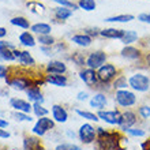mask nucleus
<instances>
[{
  "label": "nucleus",
  "instance_id": "f257e3e1",
  "mask_svg": "<svg viewBox=\"0 0 150 150\" xmlns=\"http://www.w3.org/2000/svg\"><path fill=\"white\" fill-rule=\"evenodd\" d=\"M128 86L135 91H141V93H145V91L150 90V78L147 75L142 74V72H137V74L131 75L128 78Z\"/></svg>",
  "mask_w": 150,
  "mask_h": 150
},
{
  "label": "nucleus",
  "instance_id": "f03ea898",
  "mask_svg": "<svg viewBox=\"0 0 150 150\" xmlns=\"http://www.w3.org/2000/svg\"><path fill=\"white\" fill-rule=\"evenodd\" d=\"M115 101L123 108H130L137 104V96L127 89H122V90H116Z\"/></svg>",
  "mask_w": 150,
  "mask_h": 150
},
{
  "label": "nucleus",
  "instance_id": "7ed1b4c3",
  "mask_svg": "<svg viewBox=\"0 0 150 150\" xmlns=\"http://www.w3.org/2000/svg\"><path fill=\"white\" fill-rule=\"evenodd\" d=\"M117 68H116V66L115 64H111V63H105L103 66V67H100L98 70H97V75H98V79L100 82L103 83H109L112 82V81H115L116 79V76H117Z\"/></svg>",
  "mask_w": 150,
  "mask_h": 150
},
{
  "label": "nucleus",
  "instance_id": "20e7f679",
  "mask_svg": "<svg viewBox=\"0 0 150 150\" xmlns=\"http://www.w3.org/2000/svg\"><path fill=\"white\" fill-rule=\"evenodd\" d=\"M78 137L81 139V142L85 143V145H90L97 139V130L94 127L89 124V123H85L79 127L78 131Z\"/></svg>",
  "mask_w": 150,
  "mask_h": 150
},
{
  "label": "nucleus",
  "instance_id": "39448f33",
  "mask_svg": "<svg viewBox=\"0 0 150 150\" xmlns=\"http://www.w3.org/2000/svg\"><path fill=\"white\" fill-rule=\"evenodd\" d=\"M107 53L104 51H94L86 57V66L93 70H98L107 63Z\"/></svg>",
  "mask_w": 150,
  "mask_h": 150
},
{
  "label": "nucleus",
  "instance_id": "423d86ee",
  "mask_svg": "<svg viewBox=\"0 0 150 150\" xmlns=\"http://www.w3.org/2000/svg\"><path fill=\"white\" fill-rule=\"evenodd\" d=\"M79 78L82 79L89 87H91V89H97L101 85L98 75H97V70H93V68L87 67L86 70H82L79 72Z\"/></svg>",
  "mask_w": 150,
  "mask_h": 150
},
{
  "label": "nucleus",
  "instance_id": "0eeeda50",
  "mask_svg": "<svg viewBox=\"0 0 150 150\" xmlns=\"http://www.w3.org/2000/svg\"><path fill=\"white\" fill-rule=\"evenodd\" d=\"M55 128V122L52 120V119L47 117V116H44V117H40L37 120V123L34 124L33 127V132L38 137H42L48 132V131H51Z\"/></svg>",
  "mask_w": 150,
  "mask_h": 150
},
{
  "label": "nucleus",
  "instance_id": "6e6552de",
  "mask_svg": "<svg viewBox=\"0 0 150 150\" xmlns=\"http://www.w3.org/2000/svg\"><path fill=\"white\" fill-rule=\"evenodd\" d=\"M98 117L104 120L105 123L111 124V126H119L122 122V112L119 109H113V111H100Z\"/></svg>",
  "mask_w": 150,
  "mask_h": 150
},
{
  "label": "nucleus",
  "instance_id": "1a4fd4ad",
  "mask_svg": "<svg viewBox=\"0 0 150 150\" xmlns=\"http://www.w3.org/2000/svg\"><path fill=\"white\" fill-rule=\"evenodd\" d=\"M14 45L12 44H8L7 41H0V59L4 60V62H12L15 59V55H14Z\"/></svg>",
  "mask_w": 150,
  "mask_h": 150
},
{
  "label": "nucleus",
  "instance_id": "9d476101",
  "mask_svg": "<svg viewBox=\"0 0 150 150\" xmlns=\"http://www.w3.org/2000/svg\"><path fill=\"white\" fill-rule=\"evenodd\" d=\"M138 117H137V113L132 111H126L122 113V122L119 124L120 127V130L122 131H126L127 128H131V127L134 126L135 123H137Z\"/></svg>",
  "mask_w": 150,
  "mask_h": 150
},
{
  "label": "nucleus",
  "instance_id": "9b49d317",
  "mask_svg": "<svg viewBox=\"0 0 150 150\" xmlns=\"http://www.w3.org/2000/svg\"><path fill=\"white\" fill-rule=\"evenodd\" d=\"M10 105L14 108L16 112H23V113H29L33 109L32 104L29 101H25L22 98H11L10 100Z\"/></svg>",
  "mask_w": 150,
  "mask_h": 150
},
{
  "label": "nucleus",
  "instance_id": "f8f14e48",
  "mask_svg": "<svg viewBox=\"0 0 150 150\" xmlns=\"http://www.w3.org/2000/svg\"><path fill=\"white\" fill-rule=\"evenodd\" d=\"M45 82L51 83L53 86L64 87L68 85V79H67V76L63 74H48L47 76H45Z\"/></svg>",
  "mask_w": 150,
  "mask_h": 150
},
{
  "label": "nucleus",
  "instance_id": "ddd939ff",
  "mask_svg": "<svg viewBox=\"0 0 150 150\" xmlns=\"http://www.w3.org/2000/svg\"><path fill=\"white\" fill-rule=\"evenodd\" d=\"M14 55H15V59L22 66H34L36 64V60L33 59V56L28 51H16V49H14Z\"/></svg>",
  "mask_w": 150,
  "mask_h": 150
},
{
  "label": "nucleus",
  "instance_id": "4468645a",
  "mask_svg": "<svg viewBox=\"0 0 150 150\" xmlns=\"http://www.w3.org/2000/svg\"><path fill=\"white\" fill-rule=\"evenodd\" d=\"M122 56L124 59H128V60H138L142 57V52L141 49L135 47H131V45H126V47L122 49Z\"/></svg>",
  "mask_w": 150,
  "mask_h": 150
},
{
  "label": "nucleus",
  "instance_id": "2eb2a0df",
  "mask_svg": "<svg viewBox=\"0 0 150 150\" xmlns=\"http://www.w3.org/2000/svg\"><path fill=\"white\" fill-rule=\"evenodd\" d=\"M66 71H67V66L60 60H52L47 66L48 74H64Z\"/></svg>",
  "mask_w": 150,
  "mask_h": 150
},
{
  "label": "nucleus",
  "instance_id": "dca6fc26",
  "mask_svg": "<svg viewBox=\"0 0 150 150\" xmlns=\"http://www.w3.org/2000/svg\"><path fill=\"white\" fill-rule=\"evenodd\" d=\"M52 116H53V120L57 123H66L68 119L67 111L62 105H57V104L52 107Z\"/></svg>",
  "mask_w": 150,
  "mask_h": 150
},
{
  "label": "nucleus",
  "instance_id": "f3484780",
  "mask_svg": "<svg viewBox=\"0 0 150 150\" xmlns=\"http://www.w3.org/2000/svg\"><path fill=\"white\" fill-rule=\"evenodd\" d=\"M8 86H11L12 89L15 90H28L29 89V81L26 78H22V76H15V78L7 81Z\"/></svg>",
  "mask_w": 150,
  "mask_h": 150
},
{
  "label": "nucleus",
  "instance_id": "a211bd4d",
  "mask_svg": "<svg viewBox=\"0 0 150 150\" xmlns=\"http://www.w3.org/2000/svg\"><path fill=\"white\" fill-rule=\"evenodd\" d=\"M100 36L105 37V38H112V40H122L124 36V30L122 29H115V28H108V29H103L100 32Z\"/></svg>",
  "mask_w": 150,
  "mask_h": 150
},
{
  "label": "nucleus",
  "instance_id": "6ab92c4d",
  "mask_svg": "<svg viewBox=\"0 0 150 150\" xmlns=\"http://www.w3.org/2000/svg\"><path fill=\"white\" fill-rule=\"evenodd\" d=\"M107 103H108L107 96L104 94V93H97L90 100L91 108H96V109H100V111H103V108L107 105Z\"/></svg>",
  "mask_w": 150,
  "mask_h": 150
},
{
  "label": "nucleus",
  "instance_id": "aec40b11",
  "mask_svg": "<svg viewBox=\"0 0 150 150\" xmlns=\"http://www.w3.org/2000/svg\"><path fill=\"white\" fill-rule=\"evenodd\" d=\"M26 94H28L29 101H33V103H37V104H42L44 103L42 93H41V90H40L37 86L29 87L28 90H26Z\"/></svg>",
  "mask_w": 150,
  "mask_h": 150
},
{
  "label": "nucleus",
  "instance_id": "412c9836",
  "mask_svg": "<svg viewBox=\"0 0 150 150\" xmlns=\"http://www.w3.org/2000/svg\"><path fill=\"white\" fill-rule=\"evenodd\" d=\"M71 41L74 44H76V45H79V47L87 48V47H90V45H91L93 38H91L90 36L85 34V33H82V34H75V36H72Z\"/></svg>",
  "mask_w": 150,
  "mask_h": 150
},
{
  "label": "nucleus",
  "instance_id": "4be33fe9",
  "mask_svg": "<svg viewBox=\"0 0 150 150\" xmlns=\"http://www.w3.org/2000/svg\"><path fill=\"white\" fill-rule=\"evenodd\" d=\"M23 146L25 150H44L40 141L34 137H26L23 141Z\"/></svg>",
  "mask_w": 150,
  "mask_h": 150
},
{
  "label": "nucleus",
  "instance_id": "5701e85b",
  "mask_svg": "<svg viewBox=\"0 0 150 150\" xmlns=\"http://www.w3.org/2000/svg\"><path fill=\"white\" fill-rule=\"evenodd\" d=\"M32 32L38 34V36H44V34H51L52 28L51 25L44 23V22H40V23H36L32 26Z\"/></svg>",
  "mask_w": 150,
  "mask_h": 150
},
{
  "label": "nucleus",
  "instance_id": "b1692460",
  "mask_svg": "<svg viewBox=\"0 0 150 150\" xmlns=\"http://www.w3.org/2000/svg\"><path fill=\"white\" fill-rule=\"evenodd\" d=\"M19 42L22 44V45H25V47L28 48H32L36 45V40H34V37H33L32 33L29 32H23L19 34Z\"/></svg>",
  "mask_w": 150,
  "mask_h": 150
},
{
  "label": "nucleus",
  "instance_id": "393cba45",
  "mask_svg": "<svg viewBox=\"0 0 150 150\" xmlns=\"http://www.w3.org/2000/svg\"><path fill=\"white\" fill-rule=\"evenodd\" d=\"M135 16L131 14H122V15H113L105 19V22H119V23H126V22H131L134 21Z\"/></svg>",
  "mask_w": 150,
  "mask_h": 150
},
{
  "label": "nucleus",
  "instance_id": "a878e982",
  "mask_svg": "<svg viewBox=\"0 0 150 150\" xmlns=\"http://www.w3.org/2000/svg\"><path fill=\"white\" fill-rule=\"evenodd\" d=\"M55 15L59 21H66L72 15V10H70V8H67V7L55 8Z\"/></svg>",
  "mask_w": 150,
  "mask_h": 150
},
{
  "label": "nucleus",
  "instance_id": "bb28decb",
  "mask_svg": "<svg viewBox=\"0 0 150 150\" xmlns=\"http://www.w3.org/2000/svg\"><path fill=\"white\" fill-rule=\"evenodd\" d=\"M137 40H138V33L137 32H134V30H124V36L122 38V42L124 45H131Z\"/></svg>",
  "mask_w": 150,
  "mask_h": 150
},
{
  "label": "nucleus",
  "instance_id": "cd10ccee",
  "mask_svg": "<svg viewBox=\"0 0 150 150\" xmlns=\"http://www.w3.org/2000/svg\"><path fill=\"white\" fill-rule=\"evenodd\" d=\"M11 25L16 26V28H21V29H29L30 28V23H29V21L25 18V16H14L11 18Z\"/></svg>",
  "mask_w": 150,
  "mask_h": 150
},
{
  "label": "nucleus",
  "instance_id": "c85d7f7f",
  "mask_svg": "<svg viewBox=\"0 0 150 150\" xmlns=\"http://www.w3.org/2000/svg\"><path fill=\"white\" fill-rule=\"evenodd\" d=\"M128 87V81L124 75H119L113 81V89L116 90H122V89H127Z\"/></svg>",
  "mask_w": 150,
  "mask_h": 150
},
{
  "label": "nucleus",
  "instance_id": "c756f323",
  "mask_svg": "<svg viewBox=\"0 0 150 150\" xmlns=\"http://www.w3.org/2000/svg\"><path fill=\"white\" fill-rule=\"evenodd\" d=\"M75 113L79 115L81 117L86 119V120H90V122H98V115L93 113V112L82 111V109H75Z\"/></svg>",
  "mask_w": 150,
  "mask_h": 150
},
{
  "label": "nucleus",
  "instance_id": "7c9ffc66",
  "mask_svg": "<svg viewBox=\"0 0 150 150\" xmlns=\"http://www.w3.org/2000/svg\"><path fill=\"white\" fill-rule=\"evenodd\" d=\"M78 6L85 11H94L97 4H96V0H79Z\"/></svg>",
  "mask_w": 150,
  "mask_h": 150
},
{
  "label": "nucleus",
  "instance_id": "2f4dec72",
  "mask_svg": "<svg viewBox=\"0 0 150 150\" xmlns=\"http://www.w3.org/2000/svg\"><path fill=\"white\" fill-rule=\"evenodd\" d=\"M38 42L44 47H51L55 44V38L51 34H44V36H38Z\"/></svg>",
  "mask_w": 150,
  "mask_h": 150
},
{
  "label": "nucleus",
  "instance_id": "473e14b6",
  "mask_svg": "<svg viewBox=\"0 0 150 150\" xmlns=\"http://www.w3.org/2000/svg\"><path fill=\"white\" fill-rule=\"evenodd\" d=\"M33 112H34V115L37 117H44V116L48 115V109H45L41 104H37V103H34V105H33Z\"/></svg>",
  "mask_w": 150,
  "mask_h": 150
},
{
  "label": "nucleus",
  "instance_id": "72a5a7b5",
  "mask_svg": "<svg viewBox=\"0 0 150 150\" xmlns=\"http://www.w3.org/2000/svg\"><path fill=\"white\" fill-rule=\"evenodd\" d=\"M55 3H57V4H60V7H67V8H70V10H78L79 8V6L78 4H75V3H72V1H68V0H53Z\"/></svg>",
  "mask_w": 150,
  "mask_h": 150
},
{
  "label": "nucleus",
  "instance_id": "f704fd0d",
  "mask_svg": "<svg viewBox=\"0 0 150 150\" xmlns=\"http://www.w3.org/2000/svg\"><path fill=\"white\" fill-rule=\"evenodd\" d=\"M14 117H15V120H18V122H32L33 120L30 115L23 113V112H15V113H14Z\"/></svg>",
  "mask_w": 150,
  "mask_h": 150
},
{
  "label": "nucleus",
  "instance_id": "c9c22d12",
  "mask_svg": "<svg viewBox=\"0 0 150 150\" xmlns=\"http://www.w3.org/2000/svg\"><path fill=\"white\" fill-rule=\"evenodd\" d=\"M124 132H127L128 135H132V137H145V134H146L142 128H132V127H131V128H127Z\"/></svg>",
  "mask_w": 150,
  "mask_h": 150
},
{
  "label": "nucleus",
  "instance_id": "e433bc0d",
  "mask_svg": "<svg viewBox=\"0 0 150 150\" xmlns=\"http://www.w3.org/2000/svg\"><path fill=\"white\" fill-rule=\"evenodd\" d=\"M138 115L142 119H149L150 117V107L149 105H142V107H139Z\"/></svg>",
  "mask_w": 150,
  "mask_h": 150
},
{
  "label": "nucleus",
  "instance_id": "4c0bfd02",
  "mask_svg": "<svg viewBox=\"0 0 150 150\" xmlns=\"http://www.w3.org/2000/svg\"><path fill=\"white\" fill-rule=\"evenodd\" d=\"M56 150H81V147L75 143H62L56 147Z\"/></svg>",
  "mask_w": 150,
  "mask_h": 150
},
{
  "label": "nucleus",
  "instance_id": "58836bf2",
  "mask_svg": "<svg viewBox=\"0 0 150 150\" xmlns=\"http://www.w3.org/2000/svg\"><path fill=\"white\" fill-rule=\"evenodd\" d=\"M72 60H74L78 66H83V64H86V59H85V57L82 56V53H79V52H75L74 56H72Z\"/></svg>",
  "mask_w": 150,
  "mask_h": 150
},
{
  "label": "nucleus",
  "instance_id": "ea45409f",
  "mask_svg": "<svg viewBox=\"0 0 150 150\" xmlns=\"http://www.w3.org/2000/svg\"><path fill=\"white\" fill-rule=\"evenodd\" d=\"M138 21H141V22H143V23H149L150 25V14H149V12L139 14V15H138Z\"/></svg>",
  "mask_w": 150,
  "mask_h": 150
},
{
  "label": "nucleus",
  "instance_id": "a19ab883",
  "mask_svg": "<svg viewBox=\"0 0 150 150\" xmlns=\"http://www.w3.org/2000/svg\"><path fill=\"white\" fill-rule=\"evenodd\" d=\"M100 32L101 30H98V29H86L85 34H87V36H90L93 38V36H100Z\"/></svg>",
  "mask_w": 150,
  "mask_h": 150
},
{
  "label": "nucleus",
  "instance_id": "79ce46f5",
  "mask_svg": "<svg viewBox=\"0 0 150 150\" xmlns=\"http://www.w3.org/2000/svg\"><path fill=\"white\" fill-rule=\"evenodd\" d=\"M87 98H89V94H87L86 91H79L78 96H76L78 101H87Z\"/></svg>",
  "mask_w": 150,
  "mask_h": 150
},
{
  "label": "nucleus",
  "instance_id": "37998d69",
  "mask_svg": "<svg viewBox=\"0 0 150 150\" xmlns=\"http://www.w3.org/2000/svg\"><path fill=\"white\" fill-rule=\"evenodd\" d=\"M7 74H8V68L6 67V66H1V64H0V78L7 79Z\"/></svg>",
  "mask_w": 150,
  "mask_h": 150
},
{
  "label": "nucleus",
  "instance_id": "c03bdc74",
  "mask_svg": "<svg viewBox=\"0 0 150 150\" xmlns=\"http://www.w3.org/2000/svg\"><path fill=\"white\" fill-rule=\"evenodd\" d=\"M0 138H3V139L10 138V132H8V131H6L4 128H0Z\"/></svg>",
  "mask_w": 150,
  "mask_h": 150
},
{
  "label": "nucleus",
  "instance_id": "a18cd8bd",
  "mask_svg": "<svg viewBox=\"0 0 150 150\" xmlns=\"http://www.w3.org/2000/svg\"><path fill=\"white\" fill-rule=\"evenodd\" d=\"M6 127H8V122L0 117V128H6Z\"/></svg>",
  "mask_w": 150,
  "mask_h": 150
},
{
  "label": "nucleus",
  "instance_id": "49530a36",
  "mask_svg": "<svg viewBox=\"0 0 150 150\" xmlns=\"http://www.w3.org/2000/svg\"><path fill=\"white\" fill-rule=\"evenodd\" d=\"M6 36H7V30H6L4 28H1V26H0V38H4Z\"/></svg>",
  "mask_w": 150,
  "mask_h": 150
},
{
  "label": "nucleus",
  "instance_id": "de8ad7c7",
  "mask_svg": "<svg viewBox=\"0 0 150 150\" xmlns=\"http://www.w3.org/2000/svg\"><path fill=\"white\" fill-rule=\"evenodd\" d=\"M67 134H68V137H71V138H74L75 137V134L74 132H71V131H67Z\"/></svg>",
  "mask_w": 150,
  "mask_h": 150
}]
</instances>
